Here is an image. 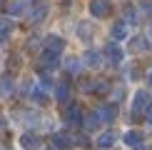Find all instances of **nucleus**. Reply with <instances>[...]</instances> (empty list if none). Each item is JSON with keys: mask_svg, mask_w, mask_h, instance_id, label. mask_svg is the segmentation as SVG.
Instances as JSON below:
<instances>
[{"mask_svg": "<svg viewBox=\"0 0 152 150\" xmlns=\"http://www.w3.org/2000/svg\"><path fill=\"white\" fill-rule=\"evenodd\" d=\"M150 45H152V43L147 40V35H135L127 43V50H130V53H147Z\"/></svg>", "mask_w": 152, "mask_h": 150, "instance_id": "nucleus-9", "label": "nucleus"}, {"mask_svg": "<svg viewBox=\"0 0 152 150\" xmlns=\"http://www.w3.org/2000/svg\"><path fill=\"white\" fill-rule=\"evenodd\" d=\"M147 103H150L147 90H137L135 93V100H132V118H140V112L147 110Z\"/></svg>", "mask_w": 152, "mask_h": 150, "instance_id": "nucleus-4", "label": "nucleus"}, {"mask_svg": "<svg viewBox=\"0 0 152 150\" xmlns=\"http://www.w3.org/2000/svg\"><path fill=\"white\" fill-rule=\"evenodd\" d=\"M127 25H132V23H137V15H135V8H125V18H122Z\"/></svg>", "mask_w": 152, "mask_h": 150, "instance_id": "nucleus-24", "label": "nucleus"}, {"mask_svg": "<svg viewBox=\"0 0 152 150\" xmlns=\"http://www.w3.org/2000/svg\"><path fill=\"white\" fill-rule=\"evenodd\" d=\"M122 140H125V145H130V148H140L142 145V133L140 130H127Z\"/></svg>", "mask_w": 152, "mask_h": 150, "instance_id": "nucleus-16", "label": "nucleus"}, {"mask_svg": "<svg viewBox=\"0 0 152 150\" xmlns=\"http://www.w3.org/2000/svg\"><path fill=\"white\" fill-rule=\"evenodd\" d=\"M145 118H147V123L152 125V105H147V110H145Z\"/></svg>", "mask_w": 152, "mask_h": 150, "instance_id": "nucleus-25", "label": "nucleus"}, {"mask_svg": "<svg viewBox=\"0 0 152 150\" xmlns=\"http://www.w3.org/2000/svg\"><path fill=\"white\" fill-rule=\"evenodd\" d=\"M127 30H130V25L125 20H115V23H112L110 35H112V40H125V38H127Z\"/></svg>", "mask_w": 152, "mask_h": 150, "instance_id": "nucleus-12", "label": "nucleus"}, {"mask_svg": "<svg viewBox=\"0 0 152 150\" xmlns=\"http://www.w3.org/2000/svg\"><path fill=\"white\" fill-rule=\"evenodd\" d=\"M65 50V40H62L60 35H48L45 40H42V53H50V55H58Z\"/></svg>", "mask_w": 152, "mask_h": 150, "instance_id": "nucleus-2", "label": "nucleus"}, {"mask_svg": "<svg viewBox=\"0 0 152 150\" xmlns=\"http://www.w3.org/2000/svg\"><path fill=\"white\" fill-rule=\"evenodd\" d=\"M20 148L23 150H37L40 148V138L35 133H23L20 135Z\"/></svg>", "mask_w": 152, "mask_h": 150, "instance_id": "nucleus-11", "label": "nucleus"}, {"mask_svg": "<svg viewBox=\"0 0 152 150\" xmlns=\"http://www.w3.org/2000/svg\"><path fill=\"white\" fill-rule=\"evenodd\" d=\"M62 118H65L67 125H80L82 123V108H80L77 103H70L65 108V115H62Z\"/></svg>", "mask_w": 152, "mask_h": 150, "instance_id": "nucleus-6", "label": "nucleus"}, {"mask_svg": "<svg viewBox=\"0 0 152 150\" xmlns=\"http://www.w3.org/2000/svg\"><path fill=\"white\" fill-rule=\"evenodd\" d=\"M147 85L152 88V68H150V73H147Z\"/></svg>", "mask_w": 152, "mask_h": 150, "instance_id": "nucleus-27", "label": "nucleus"}, {"mask_svg": "<svg viewBox=\"0 0 152 150\" xmlns=\"http://www.w3.org/2000/svg\"><path fill=\"white\" fill-rule=\"evenodd\" d=\"M142 10H150V12H152V0H150V3L145 0V3H142Z\"/></svg>", "mask_w": 152, "mask_h": 150, "instance_id": "nucleus-26", "label": "nucleus"}, {"mask_svg": "<svg viewBox=\"0 0 152 150\" xmlns=\"http://www.w3.org/2000/svg\"><path fill=\"white\" fill-rule=\"evenodd\" d=\"M48 12H50V3H48V0H33L30 8H28V18L33 23H40V20L48 18Z\"/></svg>", "mask_w": 152, "mask_h": 150, "instance_id": "nucleus-1", "label": "nucleus"}, {"mask_svg": "<svg viewBox=\"0 0 152 150\" xmlns=\"http://www.w3.org/2000/svg\"><path fill=\"white\" fill-rule=\"evenodd\" d=\"M77 35H80V40H90L92 38V28L87 23H80L77 25Z\"/></svg>", "mask_w": 152, "mask_h": 150, "instance_id": "nucleus-21", "label": "nucleus"}, {"mask_svg": "<svg viewBox=\"0 0 152 150\" xmlns=\"http://www.w3.org/2000/svg\"><path fill=\"white\" fill-rule=\"evenodd\" d=\"M30 95H33V100H35V103H40V105H45L48 100H50V95H48V85H42V83L35 85Z\"/></svg>", "mask_w": 152, "mask_h": 150, "instance_id": "nucleus-15", "label": "nucleus"}, {"mask_svg": "<svg viewBox=\"0 0 152 150\" xmlns=\"http://www.w3.org/2000/svg\"><path fill=\"white\" fill-rule=\"evenodd\" d=\"M65 68L70 70V75H77V73H80V60H75V58H67Z\"/></svg>", "mask_w": 152, "mask_h": 150, "instance_id": "nucleus-22", "label": "nucleus"}, {"mask_svg": "<svg viewBox=\"0 0 152 150\" xmlns=\"http://www.w3.org/2000/svg\"><path fill=\"white\" fill-rule=\"evenodd\" d=\"M150 30H152V25H150Z\"/></svg>", "mask_w": 152, "mask_h": 150, "instance_id": "nucleus-29", "label": "nucleus"}, {"mask_svg": "<svg viewBox=\"0 0 152 150\" xmlns=\"http://www.w3.org/2000/svg\"><path fill=\"white\" fill-rule=\"evenodd\" d=\"M12 30H15V23H12L10 18H0V45L8 43V38H10Z\"/></svg>", "mask_w": 152, "mask_h": 150, "instance_id": "nucleus-13", "label": "nucleus"}, {"mask_svg": "<svg viewBox=\"0 0 152 150\" xmlns=\"http://www.w3.org/2000/svg\"><path fill=\"white\" fill-rule=\"evenodd\" d=\"M112 10V3L110 0H90V12L95 18H107Z\"/></svg>", "mask_w": 152, "mask_h": 150, "instance_id": "nucleus-8", "label": "nucleus"}, {"mask_svg": "<svg viewBox=\"0 0 152 150\" xmlns=\"http://www.w3.org/2000/svg\"><path fill=\"white\" fill-rule=\"evenodd\" d=\"M82 125H85V130H90V133H92V130H97L102 123H100L97 112H87V115H82Z\"/></svg>", "mask_w": 152, "mask_h": 150, "instance_id": "nucleus-18", "label": "nucleus"}, {"mask_svg": "<svg viewBox=\"0 0 152 150\" xmlns=\"http://www.w3.org/2000/svg\"><path fill=\"white\" fill-rule=\"evenodd\" d=\"M125 73H130V75H127L130 80H137V78H140V65H137V62H130Z\"/></svg>", "mask_w": 152, "mask_h": 150, "instance_id": "nucleus-23", "label": "nucleus"}, {"mask_svg": "<svg viewBox=\"0 0 152 150\" xmlns=\"http://www.w3.org/2000/svg\"><path fill=\"white\" fill-rule=\"evenodd\" d=\"M102 55L107 58V62H112V65H117V62H122V48H120V45H117L115 40H112V43H107V45H105Z\"/></svg>", "mask_w": 152, "mask_h": 150, "instance_id": "nucleus-5", "label": "nucleus"}, {"mask_svg": "<svg viewBox=\"0 0 152 150\" xmlns=\"http://www.w3.org/2000/svg\"><path fill=\"white\" fill-rule=\"evenodd\" d=\"M50 143H53L55 150H70V148H75V138L70 133H53L50 135Z\"/></svg>", "mask_w": 152, "mask_h": 150, "instance_id": "nucleus-3", "label": "nucleus"}, {"mask_svg": "<svg viewBox=\"0 0 152 150\" xmlns=\"http://www.w3.org/2000/svg\"><path fill=\"white\" fill-rule=\"evenodd\" d=\"M82 60H85V65H87V68H100V62H102V55H100L97 50H87Z\"/></svg>", "mask_w": 152, "mask_h": 150, "instance_id": "nucleus-20", "label": "nucleus"}, {"mask_svg": "<svg viewBox=\"0 0 152 150\" xmlns=\"http://www.w3.org/2000/svg\"><path fill=\"white\" fill-rule=\"evenodd\" d=\"M95 112H97L100 123H115V118H117V108H115V103H105V105H100Z\"/></svg>", "mask_w": 152, "mask_h": 150, "instance_id": "nucleus-7", "label": "nucleus"}, {"mask_svg": "<svg viewBox=\"0 0 152 150\" xmlns=\"http://www.w3.org/2000/svg\"><path fill=\"white\" fill-rule=\"evenodd\" d=\"M12 93H15V83H12L8 75H3V78H0V98H8Z\"/></svg>", "mask_w": 152, "mask_h": 150, "instance_id": "nucleus-19", "label": "nucleus"}, {"mask_svg": "<svg viewBox=\"0 0 152 150\" xmlns=\"http://www.w3.org/2000/svg\"><path fill=\"white\" fill-rule=\"evenodd\" d=\"M0 5H3V0H0Z\"/></svg>", "mask_w": 152, "mask_h": 150, "instance_id": "nucleus-28", "label": "nucleus"}, {"mask_svg": "<svg viewBox=\"0 0 152 150\" xmlns=\"http://www.w3.org/2000/svg\"><path fill=\"white\" fill-rule=\"evenodd\" d=\"M55 100L62 103V105L70 100V80H60V83L55 85Z\"/></svg>", "mask_w": 152, "mask_h": 150, "instance_id": "nucleus-10", "label": "nucleus"}, {"mask_svg": "<svg viewBox=\"0 0 152 150\" xmlns=\"http://www.w3.org/2000/svg\"><path fill=\"white\" fill-rule=\"evenodd\" d=\"M30 3L33 0H12V3H8V12L10 15H23V12H28Z\"/></svg>", "mask_w": 152, "mask_h": 150, "instance_id": "nucleus-14", "label": "nucleus"}, {"mask_svg": "<svg viewBox=\"0 0 152 150\" xmlns=\"http://www.w3.org/2000/svg\"><path fill=\"white\" fill-rule=\"evenodd\" d=\"M115 140H117V135L112 133V130H107V133H102L97 138V148H102V150H110L112 145H115Z\"/></svg>", "mask_w": 152, "mask_h": 150, "instance_id": "nucleus-17", "label": "nucleus"}]
</instances>
